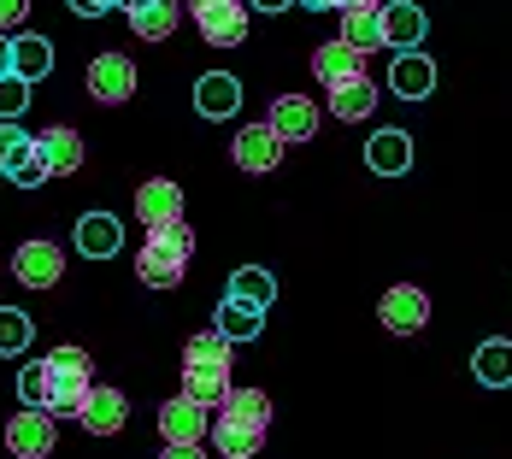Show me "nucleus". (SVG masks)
Listing matches in <instances>:
<instances>
[{
  "label": "nucleus",
  "instance_id": "f257e3e1",
  "mask_svg": "<svg viewBox=\"0 0 512 459\" xmlns=\"http://www.w3.org/2000/svg\"><path fill=\"white\" fill-rule=\"evenodd\" d=\"M189 254H195V230H189V224L148 230V242H142V254H136V277H142L148 289H171V283H183Z\"/></svg>",
  "mask_w": 512,
  "mask_h": 459
},
{
  "label": "nucleus",
  "instance_id": "f03ea898",
  "mask_svg": "<svg viewBox=\"0 0 512 459\" xmlns=\"http://www.w3.org/2000/svg\"><path fill=\"white\" fill-rule=\"evenodd\" d=\"M89 371H95V365H89V354H83V348H71V342L48 354V377H53L48 412H53V418H77V412H83L89 389H95V383H89Z\"/></svg>",
  "mask_w": 512,
  "mask_h": 459
},
{
  "label": "nucleus",
  "instance_id": "7ed1b4c3",
  "mask_svg": "<svg viewBox=\"0 0 512 459\" xmlns=\"http://www.w3.org/2000/svg\"><path fill=\"white\" fill-rule=\"evenodd\" d=\"M195 30L212 48H242L248 42V0H189Z\"/></svg>",
  "mask_w": 512,
  "mask_h": 459
},
{
  "label": "nucleus",
  "instance_id": "20e7f679",
  "mask_svg": "<svg viewBox=\"0 0 512 459\" xmlns=\"http://www.w3.org/2000/svg\"><path fill=\"white\" fill-rule=\"evenodd\" d=\"M159 436H165V448H201V436H212V407L189 401V395H171L159 407Z\"/></svg>",
  "mask_w": 512,
  "mask_h": 459
},
{
  "label": "nucleus",
  "instance_id": "39448f33",
  "mask_svg": "<svg viewBox=\"0 0 512 459\" xmlns=\"http://www.w3.org/2000/svg\"><path fill=\"white\" fill-rule=\"evenodd\" d=\"M53 442H59V430H53V412H18V418H6V454L12 459H48Z\"/></svg>",
  "mask_w": 512,
  "mask_h": 459
},
{
  "label": "nucleus",
  "instance_id": "423d86ee",
  "mask_svg": "<svg viewBox=\"0 0 512 459\" xmlns=\"http://www.w3.org/2000/svg\"><path fill=\"white\" fill-rule=\"evenodd\" d=\"M89 95L101 106H124L136 95V65L124 59V53H101V59H89Z\"/></svg>",
  "mask_w": 512,
  "mask_h": 459
},
{
  "label": "nucleus",
  "instance_id": "0eeeda50",
  "mask_svg": "<svg viewBox=\"0 0 512 459\" xmlns=\"http://www.w3.org/2000/svg\"><path fill=\"white\" fill-rule=\"evenodd\" d=\"M283 136L271 130V124H242V136L230 142V159L242 165V171H277L283 165Z\"/></svg>",
  "mask_w": 512,
  "mask_h": 459
},
{
  "label": "nucleus",
  "instance_id": "6e6552de",
  "mask_svg": "<svg viewBox=\"0 0 512 459\" xmlns=\"http://www.w3.org/2000/svg\"><path fill=\"white\" fill-rule=\"evenodd\" d=\"M377 312H383V324H389L395 336H418V330L430 324V295H424L418 283H395Z\"/></svg>",
  "mask_w": 512,
  "mask_h": 459
},
{
  "label": "nucleus",
  "instance_id": "1a4fd4ad",
  "mask_svg": "<svg viewBox=\"0 0 512 459\" xmlns=\"http://www.w3.org/2000/svg\"><path fill=\"white\" fill-rule=\"evenodd\" d=\"M12 277H18L24 289H53V283L65 277V254H59L53 242H24V248L12 254Z\"/></svg>",
  "mask_w": 512,
  "mask_h": 459
},
{
  "label": "nucleus",
  "instance_id": "9d476101",
  "mask_svg": "<svg viewBox=\"0 0 512 459\" xmlns=\"http://www.w3.org/2000/svg\"><path fill=\"white\" fill-rule=\"evenodd\" d=\"M136 218H142L148 230L183 224V189H177V183H165V177L142 183V189H136Z\"/></svg>",
  "mask_w": 512,
  "mask_h": 459
},
{
  "label": "nucleus",
  "instance_id": "9b49d317",
  "mask_svg": "<svg viewBox=\"0 0 512 459\" xmlns=\"http://www.w3.org/2000/svg\"><path fill=\"white\" fill-rule=\"evenodd\" d=\"M424 30H430V18H424L418 0H389V6H383V36H389L395 53H412L424 42Z\"/></svg>",
  "mask_w": 512,
  "mask_h": 459
},
{
  "label": "nucleus",
  "instance_id": "f8f14e48",
  "mask_svg": "<svg viewBox=\"0 0 512 459\" xmlns=\"http://www.w3.org/2000/svg\"><path fill=\"white\" fill-rule=\"evenodd\" d=\"M283 142H312L318 136V106L307 95H283V101H271V118H265Z\"/></svg>",
  "mask_w": 512,
  "mask_h": 459
},
{
  "label": "nucleus",
  "instance_id": "ddd939ff",
  "mask_svg": "<svg viewBox=\"0 0 512 459\" xmlns=\"http://www.w3.org/2000/svg\"><path fill=\"white\" fill-rule=\"evenodd\" d=\"M77 418H83L89 436H118L124 418H130V401H124V389H89V401H83Z\"/></svg>",
  "mask_w": 512,
  "mask_h": 459
},
{
  "label": "nucleus",
  "instance_id": "4468645a",
  "mask_svg": "<svg viewBox=\"0 0 512 459\" xmlns=\"http://www.w3.org/2000/svg\"><path fill=\"white\" fill-rule=\"evenodd\" d=\"M312 77H318L324 89H336V83H354V77H365V53L348 48V42H324V48L312 53Z\"/></svg>",
  "mask_w": 512,
  "mask_h": 459
},
{
  "label": "nucleus",
  "instance_id": "2eb2a0df",
  "mask_svg": "<svg viewBox=\"0 0 512 459\" xmlns=\"http://www.w3.org/2000/svg\"><path fill=\"white\" fill-rule=\"evenodd\" d=\"M118 248H124V224H118L112 212H83V218H77V254L112 259Z\"/></svg>",
  "mask_w": 512,
  "mask_h": 459
},
{
  "label": "nucleus",
  "instance_id": "dca6fc26",
  "mask_svg": "<svg viewBox=\"0 0 512 459\" xmlns=\"http://www.w3.org/2000/svg\"><path fill=\"white\" fill-rule=\"evenodd\" d=\"M365 165H371L377 177H401V171H412V136L407 130H377V136L365 142Z\"/></svg>",
  "mask_w": 512,
  "mask_h": 459
},
{
  "label": "nucleus",
  "instance_id": "f3484780",
  "mask_svg": "<svg viewBox=\"0 0 512 459\" xmlns=\"http://www.w3.org/2000/svg\"><path fill=\"white\" fill-rule=\"evenodd\" d=\"M236 106H242V83L230 71H206L195 83V112L201 118H236Z\"/></svg>",
  "mask_w": 512,
  "mask_h": 459
},
{
  "label": "nucleus",
  "instance_id": "a211bd4d",
  "mask_svg": "<svg viewBox=\"0 0 512 459\" xmlns=\"http://www.w3.org/2000/svg\"><path fill=\"white\" fill-rule=\"evenodd\" d=\"M389 89L401 95V101H424L430 89H436V65L424 59V53H395V65H389Z\"/></svg>",
  "mask_w": 512,
  "mask_h": 459
},
{
  "label": "nucleus",
  "instance_id": "6ab92c4d",
  "mask_svg": "<svg viewBox=\"0 0 512 459\" xmlns=\"http://www.w3.org/2000/svg\"><path fill=\"white\" fill-rule=\"evenodd\" d=\"M212 448H218L224 459H254L259 448H265V430H259V424H242V418H224V412H218V418H212Z\"/></svg>",
  "mask_w": 512,
  "mask_h": 459
},
{
  "label": "nucleus",
  "instance_id": "aec40b11",
  "mask_svg": "<svg viewBox=\"0 0 512 459\" xmlns=\"http://www.w3.org/2000/svg\"><path fill=\"white\" fill-rule=\"evenodd\" d=\"M36 148H42V159H48L53 177H71V171H83V136H77V130H65V124L42 130V136H36Z\"/></svg>",
  "mask_w": 512,
  "mask_h": 459
},
{
  "label": "nucleus",
  "instance_id": "412c9836",
  "mask_svg": "<svg viewBox=\"0 0 512 459\" xmlns=\"http://www.w3.org/2000/svg\"><path fill=\"white\" fill-rule=\"evenodd\" d=\"M183 395L218 412L230 401V365H183Z\"/></svg>",
  "mask_w": 512,
  "mask_h": 459
},
{
  "label": "nucleus",
  "instance_id": "4be33fe9",
  "mask_svg": "<svg viewBox=\"0 0 512 459\" xmlns=\"http://www.w3.org/2000/svg\"><path fill=\"white\" fill-rule=\"evenodd\" d=\"M212 330H218V336H230V342H254L259 330H265V312L248 306V301H236V295H224L218 312H212Z\"/></svg>",
  "mask_w": 512,
  "mask_h": 459
},
{
  "label": "nucleus",
  "instance_id": "5701e85b",
  "mask_svg": "<svg viewBox=\"0 0 512 459\" xmlns=\"http://www.w3.org/2000/svg\"><path fill=\"white\" fill-rule=\"evenodd\" d=\"M377 95H383V89H377L371 77L336 83V89H330V112H336L342 124H359V118H371V112H377Z\"/></svg>",
  "mask_w": 512,
  "mask_h": 459
},
{
  "label": "nucleus",
  "instance_id": "b1692460",
  "mask_svg": "<svg viewBox=\"0 0 512 459\" xmlns=\"http://www.w3.org/2000/svg\"><path fill=\"white\" fill-rule=\"evenodd\" d=\"M342 42L359 53H377L389 36H383V6H348L342 12Z\"/></svg>",
  "mask_w": 512,
  "mask_h": 459
},
{
  "label": "nucleus",
  "instance_id": "393cba45",
  "mask_svg": "<svg viewBox=\"0 0 512 459\" xmlns=\"http://www.w3.org/2000/svg\"><path fill=\"white\" fill-rule=\"evenodd\" d=\"M177 24H183V6H177V0H148V6H136V12H130L136 42H165Z\"/></svg>",
  "mask_w": 512,
  "mask_h": 459
},
{
  "label": "nucleus",
  "instance_id": "a878e982",
  "mask_svg": "<svg viewBox=\"0 0 512 459\" xmlns=\"http://www.w3.org/2000/svg\"><path fill=\"white\" fill-rule=\"evenodd\" d=\"M48 71H53V42L48 36H12V77L42 83Z\"/></svg>",
  "mask_w": 512,
  "mask_h": 459
},
{
  "label": "nucleus",
  "instance_id": "bb28decb",
  "mask_svg": "<svg viewBox=\"0 0 512 459\" xmlns=\"http://www.w3.org/2000/svg\"><path fill=\"white\" fill-rule=\"evenodd\" d=\"M471 371H477V383L483 389H512V342H483L477 354H471Z\"/></svg>",
  "mask_w": 512,
  "mask_h": 459
},
{
  "label": "nucleus",
  "instance_id": "cd10ccee",
  "mask_svg": "<svg viewBox=\"0 0 512 459\" xmlns=\"http://www.w3.org/2000/svg\"><path fill=\"white\" fill-rule=\"evenodd\" d=\"M230 295H236V301H248V306H259V312H265V306L277 301V277H271L265 265H242V271L230 277Z\"/></svg>",
  "mask_w": 512,
  "mask_h": 459
},
{
  "label": "nucleus",
  "instance_id": "c85d7f7f",
  "mask_svg": "<svg viewBox=\"0 0 512 459\" xmlns=\"http://www.w3.org/2000/svg\"><path fill=\"white\" fill-rule=\"evenodd\" d=\"M18 401L30 412H48L53 401V377H48V359H30L24 371H18Z\"/></svg>",
  "mask_w": 512,
  "mask_h": 459
},
{
  "label": "nucleus",
  "instance_id": "c756f323",
  "mask_svg": "<svg viewBox=\"0 0 512 459\" xmlns=\"http://www.w3.org/2000/svg\"><path fill=\"white\" fill-rule=\"evenodd\" d=\"M224 418H242V424H259V430H265V424H271V395H265V389H230V401H224Z\"/></svg>",
  "mask_w": 512,
  "mask_h": 459
},
{
  "label": "nucleus",
  "instance_id": "7c9ffc66",
  "mask_svg": "<svg viewBox=\"0 0 512 459\" xmlns=\"http://www.w3.org/2000/svg\"><path fill=\"white\" fill-rule=\"evenodd\" d=\"M30 153H36V136H30V130H18V118H0V171L12 177Z\"/></svg>",
  "mask_w": 512,
  "mask_h": 459
},
{
  "label": "nucleus",
  "instance_id": "2f4dec72",
  "mask_svg": "<svg viewBox=\"0 0 512 459\" xmlns=\"http://www.w3.org/2000/svg\"><path fill=\"white\" fill-rule=\"evenodd\" d=\"M230 336H218V330H201V336H189V348H183V365H230Z\"/></svg>",
  "mask_w": 512,
  "mask_h": 459
},
{
  "label": "nucleus",
  "instance_id": "473e14b6",
  "mask_svg": "<svg viewBox=\"0 0 512 459\" xmlns=\"http://www.w3.org/2000/svg\"><path fill=\"white\" fill-rule=\"evenodd\" d=\"M30 336H36L30 312H18V306H0V354H24V348H30Z\"/></svg>",
  "mask_w": 512,
  "mask_h": 459
},
{
  "label": "nucleus",
  "instance_id": "72a5a7b5",
  "mask_svg": "<svg viewBox=\"0 0 512 459\" xmlns=\"http://www.w3.org/2000/svg\"><path fill=\"white\" fill-rule=\"evenodd\" d=\"M30 106V83L24 77H0V118H24Z\"/></svg>",
  "mask_w": 512,
  "mask_h": 459
},
{
  "label": "nucleus",
  "instance_id": "f704fd0d",
  "mask_svg": "<svg viewBox=\"0 0 512 459\" xmlns=\"http://www.w3.org/2000/svg\"><path fill=\"white\" fill-rule=\"evenodd\" d=\"M48 177H53V171H48V159H42V148H36L24 165H18V171H12V183H18V189H42Z\"/></svg>",
  "mask_w": 512,
  "mask_h": 459
},
{
  "label": "nucleus",
  "instance_id": "c9c22d12",
  "mask_svg": "<svg viewBox=\"0 0 512 459\" xmlns=\"http://www.w3.org/2000/svg\"><path fill=\"white\" fill-rule=\"evenodd\" d=\"M24 18H30V0H0V36H6V30H18Z\"/></svg>",
  "mask_w": 512,
  "mask_h": 459
},
{
  "label": "nucleus",
  "instance_id": "e433bc0d",
  "mask_svg": "<svg viewBox=\"0 0 512 459\" xmlns=\"http://www.w3.org/2000/svg\"><path fill=\"white\" fill-rule=\"evenodd\" d=\"M77 18H101V12H112V6H124V0H65Z\"/></svg>",
  "mask_w": 512,
  "mask_h": 459
},
{
  "label": "nucleus",
  "instance_id": "4c0bfd02",
  "mask_svg": "<svg viewBox=\"0 0 512 459\" xmlns=\"http://www.w3.org/2000/svg\"><path fill=\"white\" fill-rule=\"evenodd\" d=\"M0 77H12V36H0Z\"/></svg>",
  "mask_w": 512,
  "mask_h": 459
},
{
  "label": "nucleus",
  "instance_id": "58836bf2",
  "mask_svg": "<svg viewBox=\"0 0 512 459\" xmlns=\"http://www.w3.org/2000/svg\"><path fill=\"white\" fill-rule=\"evenodd\" d=\"M159 459H206V454H201V448H165Z\"/></svg>",
  "mask_w": 512,
  "mask_h": 459
},
{
  "label": "nucleus",
  "instance_id": "ea45409f",
  "mask_svg": "<svg viewBox=\"0 0 512 459\" xmlns=\"http://www.w3.org/2000/svg\"><path fill=\"white\" fill-rule=\"evenodd\" d=\"M248 6H259V12H283L289 0H248Z\"/></svg>",
  "mask_w": 512,
  "mask_h": 459
},
{
  "label": "nucleus",
  "instance_id": "a19ab883",
  "mask_svg": "<svg viewBox=\"0 0 512 459\" xmlns=\"http://www.w3.org/2000/svg\"><path fill=\"white\" fill-rule=\"evenodd\" d=\"M307 12H330V6H342V0H301Z\"/></svg>",
  "mask_w": 512,
  "mask_h": 459
},
{
  "label": "nucleus",
  "instance_id": "79ce46f5",
  "mask_svg": "<svg viewBox=\"0 0 512 459\" xmlns=\"http://www.w3.org/2000/svg\"><path fill=\"white\" fill-rule=\"evenodd\" d=\"M348 6H383V0H342V12H348Z\"/></svg>",
  "mask_w": 512,
  "mask_h": 459
},
{
  "label": "nucleus",
  "instance_id": "37998d69",
  "mask_svg": "<svg viewBox=\"0 0 512 459\" xmlns=\"http://www.w3.org/2000/svg\"><path fill=\"white\" fill-rule=\"evenodd\" d=\"M136 6H148V0H124V12H136Z\"/></svg>",
  "mask_w": 512,
  "mask_h": 459
}]
</instances>
